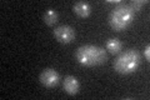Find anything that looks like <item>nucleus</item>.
Returning <instances> with one entry per match:
<instances>
[{
    "instance_id": "obj_6",
    "label": "nucleus",
    "mask_w": 150,
    "mask_h": 100,
    "mask_svg": "<svg viewBox=\"0 0 150 100\" xmlns=\"http://www.w3.org/2000/svg\"><path fill=\"white\" fill-rule=\"evenodd\" d=\"M79 89H80V84H79V80L76 78L73 77V75H68V77H65L64 90L69 95H76L79 93Z\"/></svg>"
},
{
    "instance_id": "obj_8",
    "label": "nucleus",
    "mask_w": 150,
    "mask_h": 100,
    "mask_svg": "<svg viewBox=\"0 0 150 100\" xmlns=\"http://www.w3.org/2000/svg\"><path fill=\"white\" fill-rule=\"evenodd\" d=\"M121 49H123V44H121V41L119 39H116V38H111V39L106 41V50L109 51L111 55L119 54Z\"/></svg>"
},
{
    "instance_id": "obj_10",
    "label": "nucleus",
    "mask_w": 150,
    "mask_h": 100,
    "mask_svg": "<svg viewBox=\"0 0 150 100\" xmlns=\"http://www.w3.org/2000/svg\"><path fill=\"white\" fill-rule=\"evenodd\" d=\"M146 3L148 1H142V0H133V1H130L128 5L130 6L131 10L135 13V11H139L140 9H142V6L144 5V4H146Z\"/></svg>"
},
{
    "instance_id": "obj_4",
    "label": "nucleus",
    "mask_w": 150,
    "mask_h": 100,
    "mask_svg": "<svg viewBox=\"0 0 150 100\" xmlns=\"http://www.w3.org/2000/svg\"><path fill=\"white\" fill-rule=\"evenodd\" d=\"M39 80H40V83H41L43 87L48 88V89H53L59 84L60 75L55 69L48 68V69H44L43 71H41Z\"/></svg>"
},
{
    "instance_id": "obj_11",
    "label": "nucleus",
    "mask_w": 150,
    "mask_h": 100,
    "mask_svg": "<svg viewBox=\"0 0 150 100\" xmlns=\"http://www.w3.org/2000/svg\"><path fill=\"white\" fill-rule=\"evenodd\" d=\"M144 55H145V58H146V60H149V59H150V46H149V45L145 46Z\"/></svg>"
},
{
    "instance_id": "obj_5",
    "label": "nucleus",
    "mask_w": 150,
    "mask_h": 100,
    "mask_svg": "<svg viewBox=\"0 0 150 100\" xmlns=\"http://www.w3.org/2000/svg\"><path fill=\"white\" fill-rule=\"evenodd\" d=\"M54 36L60 44H70L75 39V30L69 25H60L54 30Z\"/></svg>"
},
{
    "instance_id": "obj_3",
    "label": "nucleus",
    "mask_w": 150,
    "mask_h": 100,
    "mask_svg": "<svg viewBox=\"0 0 150 100\" xmlns=\"http://www.w3.org/2000/svg\"><path fill=\"white\" fill-rule=\"evenodd\" d=\"M142 56L139 51L135 49L125 50L124 53L119 54V56L114 61V70L119 74H131L139 68Z\"/></svg>"
},
{
    "instance_id": "obj_1",
    "label": "nucleus",
    "mask_w": 150,
    "mask_h": 100,
    "mask_svg": "<svg viewBox=\"0 0 150 100\" xmlns=\"http://www.w3.org/2000/svg\"><path fill=\"white\" fill-rule=\"evenodd\" d=\"M75 58L83 66H98L104 64L108 60V53L105 49L100 46L86 44L78 48L76 53H75Z\"/></svg>"
},
{
    "instance_id": "obj_7",
    "label": "nucleus",
    "mask_w": 150,
    "mask_h": 100,
    "mask_svg": "<svg viewBox=\"0 0 150 100\" xmlns=\"http://www.w3.org/2000/svg\"><path fill=\"white\" fill-rule=\"evenodd\" d=\"M73 10L79 18H88L91 13V6L85 1H79L76 4H74Z\"/></svg>"
},
{
    "instance_id": "obj_9",
    "label": "nucleus",
    "mask_w": 150,
    "mask_h": 100,
    "mask_svg": "<svg viewBox=\"0 0 150 100\" xmlns=\"http://www.w3.org/2000/svg\"><path fill=\"white\" fill-rule=\"evenodd\" d=\"M43 19H44V23L48 26H53V25H55V24H56V21H58L59 15H58V13H56L54 9L50 8V9H48V10L44 13Z\"/></svg>"
},
{
    "instance_id": "obj_2",
    "label": "nucleus",
    "mask_w": 150,
    "mask_h": 100,
    "mask_svg": "<svg viewBox=\"0 0 150 100\" xmlns=\"http://www.w3.org/2000/svg\"><path fill=\"white\" fill-rule=\"evenodd\" d=\"M134 15L135 13L131 10L128 4H119L118 6L112 9V11L109 15V24L111 29L115 31L125 30L134 20Z\"/></svg>"
}]
</instances>
